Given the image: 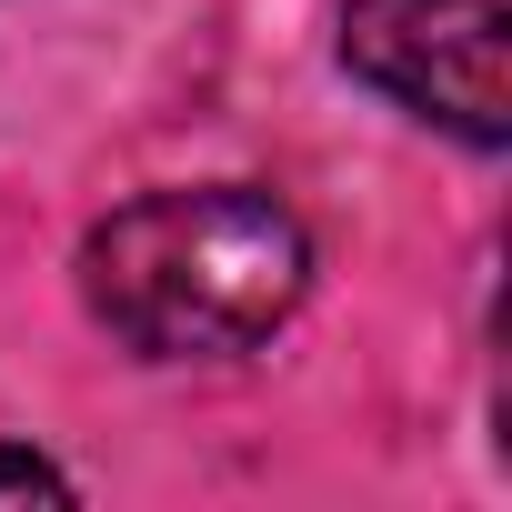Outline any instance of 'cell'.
<instances>
[{"label":"cell","instance_id":"cell-2","mask_svg":"<svg viewBox=\"0 0 512 512\" xmlns=\"http://www.w3.org/2000/svg\"><path fill=\"white\" fill-rule=\"evenodd\" d=\"M342 61L412 101L422 121L502 151L512 141V21L502 0H352L342 11Z\"/></svg>","mask_w":512,"mask_h":512},{"label":"cell","instance_id":"cell-1","mask_svg":"<svg viewBox=\"0 0 512 512\" xmlns=\"http://www.w3.org/2000/svg\"><path fill=\"white\" fill-rule=\"evenodd\" d=\"M81 272H91V312L131 352L191 362V352H251L262 332H282L312 282V251L272 191L211 181V191H151L111 211Z\"/></svg>","mask_w":512,"mask_h":512},{"label":"cell","instance_id":"cell-3","mask_svg":"<svg viewBox=\"0 0 512 512\" xmlns=\"http://www.w3.org/2000/svg\"><path fill=\"white\" fill-rule=\"evenodd\" d=\"M71 482L41 462V452H0V502H61Z\"/></svg>","mask_w":512,"mask_h":512}]
</instances>
